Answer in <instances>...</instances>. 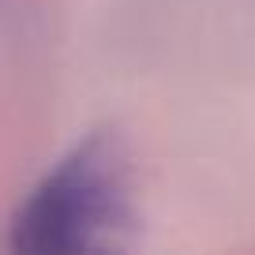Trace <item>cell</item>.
Returning <instances> with one entry per match:
<instances>
[{"label":"cell","mask_w":255,"mask_h":255,"mask_svg":"<svg viewBox=\"0 0 255 255\" xmlns=\"http://www.w3.org/2000/svg\"><path fill=\"white\" fill-rule=\"evenodd\" d=\"M128 173L109 139L75 146L11 222V244L34 255H79L113 248L128 229Z\"/></svg>","instance_id":"obj_1"}]
</instances>
